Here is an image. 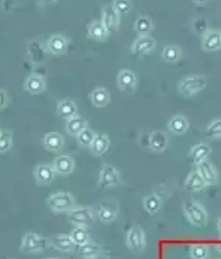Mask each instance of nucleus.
<instances>
[{
  "instance_id": "obj_29",
  "label": "nucleus",
  "mask_w": 221,
  "mask_h": 259,
  "mask_svg": "<svg viewBox=\"0 0 221 259\" xmlns=\"http://www.w3.org/2000/svg\"><path fill=\"white\" fill-rule=\"evenodd\" d=\"M143 204H144L145 209L148 214L155 215L161 208V198L157 194H150V195L146 196V198L144 199Z\"/></svg>"
},
{
  "instance_id": "obj_34",
  "label": "nucleus",
  "mask_w": 221,
  "mask_h": 259,
  "mask_svg": "<svg viewBox=\"0 0 221 259\" xmlns=\"http://www.w3.org/2000/svg\"><path fill=\"white\" fill-rule=\"evenodd\" d=\"M97 134L93 131L86 127L85 129L82 130L81 133L79 135H77V141L78 143L81 145V146H84V147H90L92 145L93 141L95 139Z\"/></svg>"
},
{
  "instance_id": "obj_39",
  "label": "nucleus",
  "mask_w": 221,
  "mask_h": 259,
  "mask_svg": "<svg viewBox=\"0 0 221 259\" xmlns=\"http://www.w3.org/2000/svg\"><path fill=\"white\" fill-rule=\"evenodd\" d=\"M114 8L116 9V11L119 12V14H126L129 13L131 11L132 4L130 1L128 0H116L112 2Z\"/></svg>"
},
{
  "instance_id": "obj_6",
  "label": "nucleus",
  "mask_w": 221,
  "mask_h": 259,
  "mask_svg": "<svg viewBox=\"0 0 221 259\" xmlns=\"http://www.w3.org/2000/svg\"><path fill=\"white\" fill-rule=\"evenodd\" d=\"M121 182L119 170L108 163H103L98 179V186L100 189H108L118 186Z\"/></svg>"
},
{
  "instance_id": "obj_28",
  "label": "nucleus",
  "mask_w": 221,
  "mask_h": 259,
  "mask_svg": "<svg viewBox=\"0 0 221 259\" xmlns=\"http://www.w3.org/2000/svg\"><path fill=\"white\" fill-rule=\"evenodd\" d=\"M99 220L105 223L114 222L118 217V208L111 203H103L98 210Z\"/></svg>"
},
{
  "instance_id": "obj_13",
  "label": "nucleus",
  "mask_w": 221,
  "mask_h": 259,
  "mask_svg": "<svg viewBox=\"0 0 221 259\" xmlns=\"http://www.w3.org/2000/svg\"><path fill=\"white\" fill-rule=\"evenodd\" d=\"M46 84L47 82L43 75H40L38 73H32L26 78L24 82V88L30 94L37 95L45 91Z\"/></svg>"
},
{
  "instance_id": "obj_1",
  "label": "nucleus",
  "mask_w": 221,
  "mask_h": 259,
  "mask_svg": "<svg viewBox=\"0 0 221 259\" xmlns=\"http://www.w3.org/2000/svg\"><path fill=\"white\" fill-rule=\"evenodd\" d=\"M184 213L192 225L202 228L207 225L208 215L204 206L194 200L184 202Z\"/></svg>"
},
{
  "instance_id": "obj_8",
  "label": "nucleus",
  "mask_w": 221,
  "mask_h": 259,
  "mask_svg": "<svg viewBox=\"0 0 221 259\" xmlns=\"http://www.w3.org/2000/svg\"><path fill=\"white\" fill-rule=\"evenodd\" d=\"M157 45V41L149 34L139 35L130 47V51L136 56H144L152 52Z\"/></svg>"
},
{
  "instance_id": "obj_23",
  "label": "nucleus",
  "mask_w": 221,
  "mask_h": 259,
  "mask_svg": "<svg viewBox=\"0 0 221 259\" xmlns=\"http://www.w3.org/2000/svg\"><path fill=\"white\" fill-rule=\"evenodd\" d=\"M109 33L101 20H94L88 26V35L98 41L107 39Z\"/></svg>"
},
{
  "instance_id": "obj_27",
  "label": "nucleus",
  "mask_w": 221,
  "mask_h": 259,
  "mask_svg": "<svg viewBox=\"0 0 221 259\" xmlns=\"http://www.w3.org/2000/svg\"><path fill=\"white\" fill-rule=\"evenodd\" d=\"M91 100L95 106L98 108H103L110 102V93L105 87H97L93 90L90 95Z\"/></svg>"
},
{
  "instance_id": "obj_42",
  "label": "nucleus",
  "mask_w": 221,
  "mask_h": 259,
  "mask_svg": "<svg viewBox=\"0 0 221 259\" xmlns=\"http://www.w3.org/2000/svg\"><path fill=\"white\" fill-rule=\"evenodd\" d=\"M89 259H109V257L106 256V255H102V254H97L96 256Z\"/></svg>"
},
{
  "instance_id": "obj_18",
  "label": "nucleus",
  "mask_w": 221,
  "mask_h": 259,
  "mask_svg": "<svg viewBox=\"0 0 221 259\" xmlns=\"http://www.w3.org/2000/svg\"><path fill=\"white\" fill-rule=\"evenodd\" d=\"M50 243L53 247L61 252H72L76 247L72 238L68 234H57L51 238Z\"/></svg>"
},
{
  "instance_id": "obj_36",
  "label": "nucleus",
  "mask_w": 221,
  "mask_h": 259,
  "mask_svg": "<svg viewBox=\"0 0 221 259\" xmlns=\"http://www.w3.org/2000/svg\"><path fill=\"white\" fill-rule=\"evenodd\" d=\"M12 146V133L4 130L0 132V153L9 151Z\"/></svg>"
},
{
  "instance_id": "obj_40",
  "label": "nucleus",
  "mask_w": 221,
  "mask_h": 259,
  "mask_svg": "<svg viewBox=\"0 0 221 259\" xmlns=\"http://www.w3.org/2000/svg\"><path fill=\"white\" fill-rule=\"evenodd\" d=\"M40 45H41V44H40ZM40 45H39L38 42H35V41L30 43V46L32 47V49H33V50H37V51L42 50V48H41ZM29 53H30V55H32V56H31V59H32V61H33V62H37V63H39V62H42L43 59H45L43 55L38 54V53H32V52H29Z\"/></svg>"
},
{
  "instance_id": "obj_10",
  "label": "nucleus",
  "mask_w": 221,
  "mask_h": 259,
  "mask_svg": "<svg viewBox=\"0 0 221 259\" xmlns=\"http://www.w3.org/2000/svg\"><path fill=\"white\" fill-rule=\"evenodd\" d=\"M101 21L109 32L117 30L119 27V13L116 11L112 3L103 8Z\"/></svg>"
},
{
  "instance_id": "obj_11",
  "label": "nucleus",
  "mask_w": 221,
  "mask_h": 259,
  "mask_svg": "<svg viewBox=\"0 0 221 259\" xmlns=\"http://www.w3.org/2000/svg\"><path fill=\"white\" fill-rule=\"evenodd\" d=\"M33 175L38 184L48 185L54 181L57 172L53 167V165L39 164L34 168Z\"/></svg>"
},
{
  "instance_id": "obj_43",
  "label": "nucleus",
  "mask_w": 221,
  "mask_h": 259,
  "mask_svg": "<svg viewBox=\"0 0 221 259\" xmlns=\"http://www.w3.org/2000/svg\"><path fill=\"white\" fill-rule=\"evenodd\" d=\"M217 229H218V232L221 234V218L219 219V221H218V223H217Z\"/></svg>"
},
{
  "instance_id": "obj_37",
  "label": "nucleus",
  "mask_w": 221,
  "mask_h": 259,
  "mask_svg": "<svg viewBox=\"0 0 221 259\" xmlns=\"http://www.w3.org/2000/svg\"><path fill=\"white\" fill-rule=\"evenodd\" d=\"M208 255V247L205 244H194L191 247V256L194 259H206Z\"/></svg>"
},
{
  "instance_id": "obj_7",
  "label": "nucleus",
  "mask_w": 221,
  "mask_h": 259,
  "mask_svg": "<svg viewBox=\"0 0 221 259\" xmlns=\"http://www.w3.org/2000/svg\"><path fill=\"white\" fill-rule=\"evenodd\" d=\"M127 245L131 251L140 253L146 248V233L140 226L131 227L127 233Z\"/></svg>"
},
{
  "instance_id": "obj_15",
  "label": "nucleus",
  "mask_w": 221,
  "mask_h": 259,
  "mask_svg": "<svg viewBox=\"0 0 221 259\" xmlns=\"http://www.w3.org/2000/svg\"><path fill=\"white\" fill-rule=\"evenodd\" d=\"M203 49L207 52H212L221 49V32L208 30L203 36Z\"/></svg>"
},
{
  "instance_id": "obj_31",
  "label": "nucleus",
  "mask_w": 221,
  "mask_h": 259,
  "mask_svg": "<svg viewBox=\"0 0 221 259\" xmlns=\"http://www.w3.org/2000/svg\"><path fill=\"white\" fill-rule=\"evenodd\" d=\"M135 30L140 35H146L153 30V22L148 16L140 15L135 22Z\"/></svg>"
},
{
  "instance_id": "obj_22",
  "label": "nucleus",
  "mask_w": 221,
  "mask_h": 259,
  "mask_svg": "<svg viewBox=\"0 0 221 259\" xmlns=\"http://www.w3.org/2000/svg\"><path fill=\"white\" fill-rule=\"evenodd\" d=\"M86 119H84L82 116L77 114L74 117L70 118L66 122V131L68 134L73 136H77L81 133L82 130L85 129L87 127Z\"/></svg>"
},
{
  "instance_id": "obj_2",
  "label": "nucleus",
  "mask_w": 221,
  "mask_h": 259,
  "mask_svg": "<svg viewBox=\"0 0 221 259\" xmlns=\"http://www.w3.org/2000/svg\"><path fill=\"white\" fill-rule=\"evenodd\" d=\"M206 87V79L202 75H190L179 81L178 91L183 97H193Z\"/></svg>"
},
{
  "instance_id": "obj_12",
  "label": "nucleus",
  "mask_w": 221,
  "mask_h": 259,
  "mask_svg": "<svg viewBox=\"0 0 221 259\" xmlns=\"http://www.w3.org/2000/svg\"><path fill=\"white\" fill-rule=\"evenodd\" d=\"M43 145L47 150L53 153H58L61 151L64 147V136L57 132L48 133L43 136Z\"/></svg>"
},
{
  "instance_id": "obj_41",
  "label": "nucleus",
  "mask_w": 221,
  "mask_h": 259,
  "mask_svg": "<svg viewBox=\"0 0 221 259\" xmlns=\"http://www.w3.org/2000/svg\"><path fill=\"white\" fill-rule=\"evenodd\" d=\"M9 102L8 93L4 89H0V109L5 108Z\"/></svg>"
},
{
  "instance_id": "obj_32",
  "label": "nucleus",
  "mask_w": 221,
  "mask_h": 259,
  "mask_svg": "<svg viewBox=\"0 0 221 259\" xmlns=\"http://www.w3.org/2000/svg\"><path fill=\"white\" fill-rule=\"evenodd\" d=\"M70 235L76 245L78 246L83 245L84 243L89 242V238H90V233L87 227H76Z\"/></svg>"
},
{
  "instance_id": "obj_5",
  "label": "nucleus",
  "mask_w": 221,
  "mask_h": 259,
  "mask_svg": "<svg viewBox=\"0 0 221 259\" xmlns=\"http://www.w3.org/2000/svg\"><path fill=\"white\" fill-rule=\"evenodd\" d=\"M68 221L76 227H88L95 222V212L89 206H74L67 214Z\"/></svg>"
},
{
  "instance_id": "obj_46",
  "label": "nucleus",
  "mask_w": 221,
  "mask_h": 259,
  "mask_svg": "<svg viewBox=\"0 0 221 259\" xmlns=\"http://www.w3.org/2000/svg\"><path fill=\"white\" fill-rule=\"evenodd\" d=\"M0 132H1V131H0Z\"/></svg>"
},
{
  "instance_id": "obj_25",
  "label": "nucleus",
  "mask_w": 221,
  "mask_h": 259,
  "mask_svg": "<svg viewBox=\"0 0 221 259\" xmlns=\"http://www.w3.org/2000/svg\"><path fill=\"white\" fill-rule=\"evenodd\" d=\"M110 146V138L108 135L104 134H97L92 145L90 146L92 153L95 156H102Z\"/></svg>"
},
{
  "instance_id": "obj_35",
  "label": "nucleus",
  "mask_w": 221,
  "mask_h": 259,
  "mask_svg": "<svg viewBox=\"0 0 221 259\" xmlns=\"http://www.w3.org/2000/svg\"><path fill=\"white\" fill-rule=\"evenodd\" d=\"M205 136L210 139L221 138V119H214L205 130Z\"/></svg>"
},
{
  "instance_id": "obj_33",
  "label": "nucleus",
  "mask_w": 221,
  "mask_h": 259,
  "mask_svg": "<svg viewBox=\"0 0 221 259\" xmlns=\"http://www.w3.org/2000/svg\"><path fill=\"white\" fill-rule=\"evenodd\" d=\"M79 253L82 257L89 259L101 253V246L95 242H87L83 245L79 246Z\"/></svg>"
},
{
  "instance_id": "obj_19",
  "label": "nucleus",
  "mask_w": 221,
  "mask_h": 259,
  "mask_svg": "<svg viewBox=\"0 0 221 259\" xmlns=\"http://www.w3.org/2000/svg\"><path fill=\"white\" fill-rule=\"evenodd\" d=\"M58 113L62 119H68L78 114V108L76 103L70 98H64L58 102Z\"/></svg>"
},
{
  "instance_id": "obj_17",
  "label": "nucleus",
  "mask_w": 221,
  "mask_h": 259,
  "mask_svg": "<svg viewBox=\"0 0 221 259\" xmlns=\"http://www.w3.org/2000/svg\"><path fill=\"white\" fill-rule=\"evenodd\" d=\"M197 172L205 181L206 185H214L217 182V172L216 168L210 162L205 161L200 163L197 167Z\"/></svg>"
},
{
  "instance_id": "obj_44",
  "label": "nucleus",
  "mask_w": 221,
  "mask_h": 259,
  "mask_svg": "<svg viewBox=\"0 0 221 259\" xmlns=\"http://www.w3.org/2000/svg\"><path fill=\"white\" fill-rule=\"evenodd\" d=\"M194 3H195V4H197V5H204V4H205L206 2H197V1H194Z\"/></svg>"
},
{
  "instance_id": "obj_30",
  "label": "nucleus",
  "mask_w": 221,
  "mask_h": 259,
  "mask_svg": "<svg viewBox=\"0 0 221 259\" xmlns=\"http://www.w3.org/2000/svg\"><path fill=\"white\" fill-rule=\"evenodd\" d=\"M182 52L183 50L181 49V47H179L177 45H167L165 46V48L163 49L162 57L167 62L174 63L180 60Z\"/></svg>"
},
{
  "instance_id": "obj_16",
  "label": "nucleus",
  "mask_w": 221,
  "mask_h": 259,
  "mask_svg": "<svg viewBox=\"0 0 221 259\" xmlns=\"http://www.w3.org/2000/svg\"><path fill=\"white\" fill-rule=\"evenodd\" d=\"M75 167L74 160L72 157L68 155H62L55 158L53 162V167L56 172L61 174V175H69L73 171Z\"/></svg>"
},
{
  "instance_id": "obj_26",
  "label": "nucleus",
  "mask_w": 221,
  "mask_h": 259,
  "mask_svg": "<svg viewBox=\"0 0 221 259\" xmlns=\"http://www.w3.org/2000/svg\"><path fill=\"white\" fill-rule=\"evenodd\" d=\"M206 186L207 185L205 184V181L200 176L197 170L190 173L189 176L184 183V187L188 192H199Z\"/></svg>"
},
{
  "instance_id": "obj_21",
  "label": "nucleus",
  "mask_w": 221,
  "mask_h": 259,
  "mask_svg": "<svg viewBox=\"0 0 221 259\" xmlns=\"http://www.w3.org/2000/svg\"><path fill=\"white\" fill-rule=\"evenodd\" d=\"M117 81H118V85L119 88L123 91H126V90H130L135 88L137 82V78L134 71L129 70H121L118 74Z\"/></svg>"
},
{
  "instance_id": "obj_38",
  "label": "nucleus",
  "mask_w": 221,
  "mask_h": 259,
  "mask_svg": "<svg viewBox=\"0 0 221 259\" xmlns=\"http://www.w3.org/2000/svg\"><path fill=\"white\" fill-rule=\"evenodd\" d=\"M192 28L194 30V32H196L197 34L203 35L205 34V32H207V22L205 21L204 18L198 17L194 20L193 23H192Z\"/></svg>"
},
{
  "instance_id": "obj_4",
  "label": "nucleus",
  "mask_w": 221,
  "mask_h": 259,
  "mask_svg": "<svg viewBox=\"0 0 221 259\" xmlns=\"http://www.w3.org/2000/svg\"><path fill=\"white\" fill-rule=\"evenodd\" d=\"M49 246V242L35 232H27L23 235L21 244V251L25 254H32L42 252Z\"/></svg>"
},
{
  "instance_id": "obj_14",
  "label": "nucleus",
  "mask_w": 221,
  "mask_h": 259,
  "mask_svg": "<svg viewBox=\"0 0 221 259\" xmlns=\"http://www.w3.org/2000/svg\"><path fill=\"white\" fill-rule=\"evenodd\" d=\"M168 145L167 136L160 130H156L152 132L148 139L149 148L155 152H163L166 150Z\"/></svg>"
},
{
  "instance_id": "obj_9",
  "label": "nucleus",
  "mask_w": 221,
  "mask_h": 259,
  "mask_svg": "<svg viewBox=\"0 0 221 259\" xmlns=\"http://www.w3.org/2000/svg\"><path fill=\"white\" fill-rule=\"evenodd\" d=\"M68 46V39L65 37L64 35L59 33L51 35L46 42V48L49 53L58 56L65 54L67 52Z\"/></svg>"
},
{
  "instance_id": "obj_3",
  "label": "nucleus",
  "mask_w": 221,
  "mask_h": 259,
  "mask_svg": "<svg viewBox=\"0 0 221 259\" xmlns=\"http://www.w3.org/2000/svg\"><path fill=\"white\" fill-rule=\"evenodd\" d=\"M47 205L56 213L69 212L75 206V201L72 194L68 192H57L47 198Z\"/></svg>"
},
{
  "instance_id": "obj_45",
  "label": "nucleus",
  "mask_w": 221,
  "mask_h": 259,
  "mask_svg": "<svg viewBox=\"0 0 221 259\" xmlns=\"http://www.w3.org/2000/svg\"><path fill=\"white\" fill-rule=\"evenodd\" d=\"M43 259H62V258H60V257H48V258H43Z\"/></svg>"
},
{
  "instance_id": "obj_24",
  "label": "nucleus",
  "mask_w": 221,
  "mask_h": 259,
  "mask_svg": "<svg viewBox=\"0 0 221 259\" xmlns=\"http://www.w3.org/2000/svg\"><path fill=\"white\" fill-rule=\"evenodd\" d=\"M167 127L175 135H184L189 129V122L184 116L175 115L169 119Z\"/></svg>"
},
{
  "instance_id": "obj_20",
  "label": "nucleus",
  "mask_w": 221,
  "mask_h": 259,
  "mask_svg": "<svg viewBox=\"0 0 221 259\" xmlns=\"http://www.w3.org/2000/svg\"><path fill=\"white\" fill-rule=\"evenodd\" d=\"M211 147L205 143H200L191 148L189 156L194 164L199 165L200 163L205 161L207 157L210 155Z\"/></svg>"
}]
</instances>
